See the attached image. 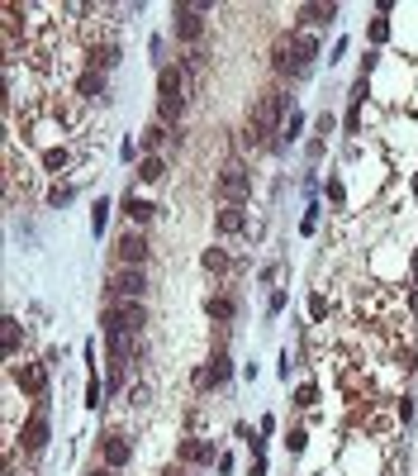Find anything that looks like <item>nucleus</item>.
<instances>
[{
	"label": "nucleus",
	"instance_id": "f257e3e1",
	"mask_svg": "<svg viewBox=\"0 0 418 476\" xmlns=\"http://www.w3.org/2000/svg\"><path fill=\"white\" fill-rule=\"evenodd\" d=\"M314 57H318V38L314 34H286L281 43H276V72L290 81H304L314 67Z\"/></svg>",
	"mask_w": 418,
	"mask_h": 476
},
{
	"label": "nucleus",
	"instance_id": "f03ea898",
	"mask_svg": "<svg viewBox=\"0 0 418 476\" xmlns=\"http://www.w3.org/2000/svg\"><path fill=\"white\" fill-rule=\"evenodd\" d=\"M286 110H295L286 91H266L257 105H252V119H247L242 143H247V148H261V143H266V133H281V114H286Z\"/></svg>",
	"mask_w": 418,
	"mask_h": 476
},
{
	"label": "nucleus",
	"instance_id": "7ed1b4c3",
	"mask_svg": "<svg viewBox=\"0 0 418 476\" xmlns=\"http://www.w3.org/2000/svg\"><path fill=\"white\" fill-rule=\"evenodd\" d=\"M205 15H209V0H190V5H171V34L181 38V43H200L205 38Z\"/></svg>",
	"mask_w": 418,
	"mask_h": 476
},
{
	"label": "nucleus",
	"instance_id": "20e7f679",
	"mask_svg": "<svg viewBox=\"0 0 418 476\" xmlns=\"http://www.w3.org/2000/svg\"><path fill=\"white\" fill-rule=\"evenodd\" d=\"M143 324H148V310H143V300H114V305H109V310L100 315L104 339H109V334H143Z\"/></svg>",
	"mask_w": 418,
	"mask_h": 476
},
{
	"label": "nucleus",
	"instance_id": "39448f33",
	"mask_svg": "<svg viewBox=\"0 0 418 476\" xmlns=\"http://www.w3.org/2000/svg\"><path fill=\"white\" fill-rule=\"evenodd\" d=\"M52 438V424H48V396L33 405V415H29L24 424H20V448L24 452H43Z\"/></svg>",
	"mask_w": 418,
	"mask_h": 476
},
{
	"label": "nucleus",
	"instance_id": "423d86ee",
	"mask_svg": "<svg viewBox=\"0 0 418 476\" xmlns=\"http://www.w3.org/2000/svg\"><path fill=\"white\" fill-rule=\"evenodd\" d=\"M219 195H224L229 205H242V200L252 195V172H247L242 162H229V167H219Z\"/></svg>",
	"mask_w": 418,
	"mask_h": 476
},
{
	"label": "nucleus",
	"instance_id": "0eeeda50",
	"mask_svg": "<svg viewBox=\"0 0 418 476\" xmlns=\"http://www.w3.org/2000/svg\"><path fill=\"white\" fill-rule=\"evenodd\" d=\"M104 291H109V300H143L148 295V276H143V267H119Z\"/></svg>",
	"mask_w": 418,
	"mask_h": 476
},
{
	"label": "nucleus",
	"instance_id": "6e6552de",
	"mask_svg": "<svg viewBox=\"0 0 418 476\" xmlns=\"http://www.w3.org/2000/svg\"><path fill=\"white\" fill-rule=\"evenodd\" d=\"M229 381H233V357L219 348V352H209V362L200 367L195 386H200V391H219V386H229Z\"/></svg>",
	"mask_w": 418,
	"mask_h": 476
},
{
	"label": "nucleus",
	"instance_id": "1a4fd4ad",
	"mask_svg": "<svg viewBox=\"0 0 418 476\" xmlns=\"http://www.w3.org/2000/svg\"><path fill=\"white\" fill-rule=\"evenodd\" d=\"M114 253H119V262L124 267H143L148 262V238H143V229H129V234H119V243H114Z\"/></svg>",
	"mask_w": 418,
	"mask_h": 476
},
{
	"label": "nucleus",
	"instance_id": "9d476101",
	"mask_svg": "<svg viewBox=\"0 0 418 476\" xmlns=\"http://www.w3.org/2000/svg\"><path fill=\"white\" fill-rule=\"evenodd\" d=\"M15 386L43 400V396H48V367H43V362H24V367H15Z\"/></svg>",
	"mask_w": 418,
	"mask_h": 476
},
{
	"label": "nucleus",
	"instance_id": "9b49d317",
	"mask_svg": "<svg viewBox=\"0 0 418 476\" xmlns=\"http://www.w3.org/2000/svg\"><path fill=\"white\" fill-rule=\"evenodd\" d=\"M100 457H104V467L119 472V467H129V462H133V443L124 438V433H104V438H100Z\"/></svg>",
	"mask_w": 418,
	"mask_h": 476
},
{
	"label": "nucleus",
	"instance_id": "f8f14e48",
	"mask_svg": "<svg viewBox=\"0 0 418 476\" xmlns=\"http://www.w3.org/2000/svg\"><path fill=\"white\" fill-rule=\"evenodd\" d=\"M176 462H185V467H214V443L209 438H185L176 448Z\"/></svg>",
	"mask_w": 418,
	"mask_h": 476
},
{
	"label": "nucleus",
	"instance_id": "ddd939ff",
	"mask_svg": "<svg viewBox=\"0 0 418 476\" xmlns=\"http://www.w3.org/2000/svg\"><path fill=\"white\" fill-rule=\"evenodd\" d=\"M157 101H185V72L181 67H162L157 72Z\"/></svg>",
	"mask_w": 418,
	"mask_h": 476
},
{
	"label": "nucleus",
	"instance_id": "4468645a",
	"mask_svg": "<svg viewBox=\"0 0 418 476\" xmlns=\"http://www.w3.org/2000/svg\"><path fill=\"white\" fill-rule=\"evenodd\" d=\"M247 229V210L242 205H224V210L214 214V234H224V238H233Z\"/></svg>",
	"mask_w": 418,
	"mask_h": 476
},
{
	"label": "nucleus",
	"instance_id": "2eb2a0df",
	"mask_svg": "<svg viewBox=\"0 0 418 476\" xmlns=\"http://www.w3.org/2000/svg\"><path fill=\"white\" fill-rule=\"evenodd\" d=\"M205 315L214 319V324H233V319H238V300H233V295H209Z\"/></svg>",
	"mask_w": 418,
	"mask_h": 476
},
{
	"label": "nucleus",
	"instance_id": "dca6fc26",
	"mask_svg": "<svg viewBox=\"0 0 418 476\" xmlns=\"http://www.w3.org/2000/svg\"><path fill=\"white\" fill-rule=\"evenodd\" d=\"M77 91H81V101H104V72H100V67H91V72H81Z\"/></svg>",
	"mask_w": 418,
	"mask_h": 476
},
{
	"label": "nucleus",
	"instance_id": "f3484780",
	"mask_svg": "<svg viewBox=\"0 0 418 476\" xmlns=\"http://www.w3.org/2000/svg\"><path fill=\"white\" fill-rule=\"evenodd\" d=\"M167 138H171V129H167V124H157V119H153V124L143 129V138H138V148H143L148 158H157V148H162Z\"/></svg>",
	"mask_w": 418,
	"mask_h": 476
},
{
	"label": "nucleus",
	"instance_id": "a211bd4d",
	"mask_svg": "<svg viewBox=\"0 0 418 476\" xmlns=\"http://www.w3.org/2000/svg\"><path fill=\"white\" fill-rule=\"evenodd\" d=\"M300 133H304V110H290V119H286V124H281V138H276L271 148L281 153V148H286V143H295Z\"/></svg>",
	"mask_w": 418,
	"mask_h": 476
},
{
	"label": "nucleus",
	"instance_id": "6ab92c4d",
	"mask_svg": "<svg viewBox=\"0 0 418 476\" xmlns=\"http://www.w3.org/2000/svg\"><path fill=\"white\" fill-rule=\"evenodd\" d=\"M185 119V101H157V124H181Z\"/></svg>",
	"mask_w": 418,
	"mask_h": 476
},
{
	"label": "nucleus",
	"instance_id": "aec40b11",
	"mask_svg": "<svg viewBox=\"0 0 418 476\" xmlns=\"http://www.w3.org/2000/svg\"><path fill=\"white\" fill-rule=\"evenodd\" d=\"M300 20L304 24H328V20H338V5H300Z\"/></svg>",
	"mask_w": 418,
	"mask_h": 476
},
{
	"label": "nucleus",
	"instance_id": "412c9836",
	"mask_svg": "<svg viewBox=\"0 0 418 476\" xmlns=\"http://www.w3.org/2000/svg\"><path fill=\"white\" fill-rule=\"evenodd\" d=\"M124 214H129L133 224H138V229H143V224H148V219H153V205H148V200H138V195H124Z\"/></svg>",
	"mask_w": 418,
	"mask_h": 476
},
{
	"label": "nucleus",
	"instance_id": "4be33fe9",
	"mask_svg": "<svg viewBox=\"0 0 418 476\" xmlns=\"http://www.w3.org/2000/svg\"><path fill=\"white\" fill-rule=\"evenodd\" d=\"M162 177H167V158H143V162H138V181L157 186Z\"/></svg>",
	"mask_w": 418,
	"mask_h": 476
},
{
	"label": "nucleus",
	"instance_id": "5701e85b",
	"mask_svg": "<svg viewBox=\"0 0 418 476\" xmlns=\"http://www.w3.org/2000/svg\"><path fill=\"white\" fill-rule=\"evenodd\" d=\"M20 343H24V329H20V319L5 315V357H15V352H20Z\"/></svg>",
	"mask_w": 418,
	"mask_h": 476
},
{
	"label": "nucleus",
	"instance_id": "b1692460",
	"mask_svg": "<svg viewBox=\"0 0 418 476\" xmlns=\"http://www.w3.org/2000/svg\"><path fill=\"white\" fill-rule=\"evenodd\" d=\"M200 267H205V272H229V253H224V248H205V253H200Z\"/></svg>",
	"mask_w": 418,
	"mask_h": 476
},
{
	"label": "nucleus",
	"instance_id": "393cba45",
	"mask_svg": "<svg viewBox=\"0 0 418 476\" xmlns=\"http://www.w3.org/2000/svg\"><path fill=\"white\" fill-rule=\"evenodd\" d=\"M95 67H100V72L119 67V43H104V48H95Z\"/></svg>",
	"mask_w": 418,
	"mask_h": 476
},
{
	"label": "nucleus",
	"instance_id": "a878e982",
	"mask_svg": "<svg viewBox=\"0 0 418 476\" xmlns=\"http://www.w3.org/2000/svg\"><path fill=\"white\" fill-rule=\"evenodd\" d=\"M104 224H109V200H95V205H91V229L104 234Z\"/></svg>",
	"mask_w": 418,
	"mask_h": 476
},
{
	"label": "nucleus",
	"instance_id": "bb28decb",
	"mask_svg": "<svg viewBox=\"0 0 418 476\" xmlns=\"http://www.w3.org/2000/svg\"><path fill=\"white\" fill-rule=\"evenodd\" d=\"M72 195H77L72 186H52V191H48V205H52V210H62V205H72Z\"/></svg>",
	"mask_w": 418,
	"mask_h": 476
},
{
	"label": "nucleus",
	"instance_id": "cd10ccee",
	"mask_svg": "<svg viewBox=\"0 0 418 476\" xmlns=\"http://www.w3.org/2000/svg\"><path fill=\"white\" fill-rule=\"evenodd\" d=\"M86 405H91V410H100V405H104V391H100V381H95V376L86 381Z\"/></svg>",
	"mask_w": 418,
	"mask_h": 476
},
{
	"label": "nucleus",
	"instance_id": "c85d7f7f",
	"mask_svg": "<svg viewBox=\"0 0 418 476\" xmlns=\"http://www.w3.org/2000/svg\"><path fill=\"white\" fill-rule=\"evenodd\" d=\"M181 72H205V53H200V48H190L185 62H181Z\"/></svg>",
	"mask_w": 418,
	"mask_h": 476
},
{
	"label": "nucleus",
	"instance_id": "c756f323",
	"mask_svg": "<svg viewBox=\"0 0 418 476\" xmlns=\"http://www.w3.org/2000/svg\"><path fill=\"white\" fill-rule=\"evenodd\" d=\"M286 300H290L286 291H271V300H266V315L276 319V315H281V310H286Z\"/></svg>",
	"mask_w": 418,
	"mask_h": 476
},
{
	"label": "nucleus",
	"instance_id": "7c9ffc66",
	"mask_svg": "<svg viewBox=\"0 0 418 476\" xmlns=\"http://www.w3.org/2000/svg\"><path fill=\"white\" fill-rule=\"evenodd\" d=\"M309 315H314V324L328 319V300H323V295H314V300H309Z\"/></svg>",
	"mask_w": 418,
	"mask_h": 476
},
{
	"label": "nucleus",
	"instance_id": "2f4dec72",
	"mask_svg": "<svg viewBox=\"0 0 418 476\" xmlns=\"http://www.w3.org/2000/svg\"><path fill=\"white\" fill-rule=\"evenodd\" d=\"M304 438H309L304 429H290V433H286V448L290 452H304Z\"/></svg>",
	"mask_w": 418,
	"mask_h": 476
},
{
	"label": "nucleus",
	"instance_id": "473e14b6",
	"mask_svg": "<svg viewBox=\"0 0 418 476\" xmlns=\"http://www.w3.org/2000/svg\"><path fill=\"white\" fill-rule=\"evenodd\" d=\"M328 200H333V205H342V200H347V186H342L338 177H328Z\"/></svg>",
	"mask_w": 418,
	"mask_h": 476
},
{
	"label": "nucleus",
	"instance_id": "72a5a7b5",
	"mask_svg": "<svg viewBox=\"0 0 418 476\" xmlns=\"http://www.w3.org/2000/svg\"><path fill=\"white\" fill-rule=\"evenodd\" d=\"M314 400H318V386H300V391H295V405H304V410H309Z\"/></svg>",
	"mask_w": 418,
	"mask_h": 476
},
{
	"label": "nucleus",
	"instance_id": "f704fd0d",
	"mask_svg": "<svg viewBox=\"0 0 418 476\" xmlns=\"http://www.w3.org/2000/svg\"><path fill=\"white\" fill-rule=\"evenodd\" d=\"M390 38V24L385 20H371V43H385Z\"/></svg>",
	"mask_w": 418,
	"mask_h": 476
},
{
	"label": "nucleus",
	"instance_id": "c9c22d12",
	"mask_svg": "<svg viewBox=\"0 0 418 476\" xmlns=\"http://www.w3.org/2000/svg\"><path fill=\"white\" fill-rule=\"evenodd\" d=\"M300 229H304V234H314V229H318V205H309V210H304V224H300Z\"/></svg>",
	"mask_w": 418,
	"mask_h": 476
},
{
	"label": "nucleus",
	"instance_id": "e433bc0d",
	"mask_svg": "<svg viewBox=\"0 0 418 476\" xmlns=\"http://www.w3.org/2000/svg\"><path fill=\"white\" fill-rule=\"evenodd\" d=\"M394 415H399V419H404V424H409V419H414V400H409V396H404V400H399V405H394Z\"/></svg>",
	"mask_w": 418,
	"mask_h": 476
},
{
	"label": "nucleus",
	"instance_id": "4c0bfd02",
	"mask_svg": "<svg viewBox=\"0 0 418 476\" xmlns=\"http://www.w3.org/2000/svg\"><path fill=\"white\" fill-rule=\"evenodd\" d=\"M347 133H362V110H347Z\"/></svg>",
	"mask_w": 418,
	"mask_h": 476
},
{
	"label": "nucleus",
	"instance_id": "58836bf2",
	"mask_svg": "<svg viewBox=\"0 0 418 476\" xmlns=\"http://www.w3.org/2000/svg\"><path fill=\"white\" fill-rule=\"evenodd\" d=\"M129 400H133V405H143V400H148V386H143V381H138V386H129Z\"/></svg>",
	"mask_w": 418,
	"mask_h": 476
},
{
	"label": "nucleus",
	"instance_id": "ea45409f",
	"mask_svg": "<svg viewBox=\"0 0 418 476\" xmlns=\"http://www.w3.org/2000/svg\"><path fill=\"white\" fill-rule=\"evenodd\" d=\"M86 476H114V467H91Z\"/></svg>",
	"mask_w": 418,
	"mask_h": 476
},
{
	"label": "nucleus",
	"instance_id": "a19ab883",
	"mask_svg": "<svg viewBox=\"0 0 418 476\" xmlns=\"http://www.w3.org/2000/svg\"><path fill=\"white\" fill-rule=\"evenodd\" d=\"M409 305H414V315H418V291H414V295H409Z\"/></svg>",
	"mask_w": 418,
	"mask_h": 476
},
{
	"label": "nucleus",
	"instance_id": "79ce46f5",
	"mask_svg": "<svg viewBox=\"0 0 418 476\" xmlns=\"http://www.w3.org/2000/svg\"><path fill=\"white\" fill-rule=\"evenodd\" d=\"M414 272H418V253H414Z\"/></svg>",
	"mask_w": 418,
	"mask_h": 476
},
{
	"label": "nucleus",
	"instance_id": "37998d69",
	"mask_svg": "<svg viewBox=\"0 0 418 476\" xmlns=\"http://www.w3.org/2000/svg\"><path fill=\"white\" fill-rule=\"evenodd\" d=\"M414 195H418V177H414Z\"/></svg>",
	"mask_w": 418,
	"mask_h": 476
}]
</instances>
